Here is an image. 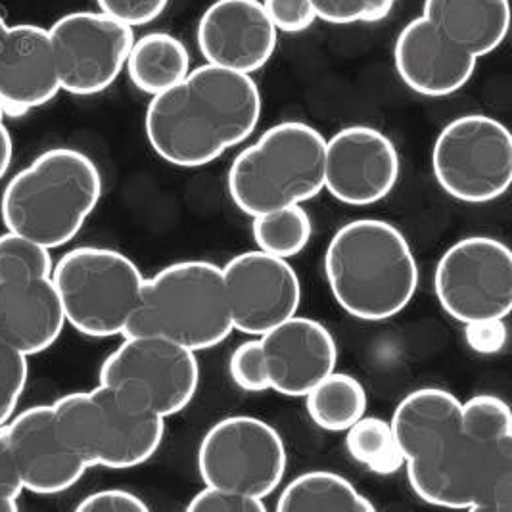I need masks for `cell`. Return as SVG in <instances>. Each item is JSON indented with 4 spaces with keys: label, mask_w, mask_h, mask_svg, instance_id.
<instances>
[{
    "label": "cell",
    "mask_w": 512,
    "mask_h": 512,
    "mask_svg": "<svg viewBox=\"0 0 512 512\" xmlns=\"http://www.w3.org/2000/svg\"><path fill=\"white\" fill-rule=\"evenodd\" d=\"M221 269L236 332L257 338L300 313L302 280L288 259L256 248Z\"/></svg>",
    "instance_id": "cell-14"
},
{
    "label": "cell",
    "mask_w": 512,
    "mask_h": 512,
    "mask_svg": "<svg viewBox=\"0 0 512 512\" xmlns=\"http://www.w3.org/2000/svg\"><path fill=\"white\" fill-rule=\"evenodd\" d=\"M20 509L18 501L12 499H0V512H16Z\"/></svg>",
    "instance_id": "cell-42"
},
{
    "label": "cell",
    "mask_w": 512,
    "mask_h": 512,
    "mask_svg": "<svg viewBox=\"0 0 512 512\" xmlns=\"http://www.w3.org/2000/svg\"><path fill=\"white\" fill-rule=\"evenodd\" d=\"M261 112L263 98L252 75L204 64L150 98L144 133L163 162L200 169L250 139Z\"/></svg>",
    "instance_id": "cell-1"
},
{
    "label": "cell",
    "mask_w": 512,
    "mask_h": 512,
    "mask_svg": "<svg viewBox=\"0 0 512 512\" xmlns=\"http://www.w3.org/2000/svg\"><path fill=\"white\" fill-rule=\"evenodd\" d=\"M434 294L457 323L507 321L512 307L511 248L493 236L453 242L436 263Z\"/></svg>",
    "instance_id": "cell-12"
},
{
    "label": "cell",
    "mask_w": 512,
    "mask_h": 512,
    "mask_svg": "<svg viewBox=\"0 0 512 512\" xmlns=\"http://www.w3.org/2000/svg\"><path fill=\"white\" fill-rule=\"evenodd\" d=\"M14 158V140L12 133L4 123V117H0V181L6 177Z\"/></svg>",
    "instance_id": "cell-40"
},
{
    "label": "cell",
    "mask_w": 512,
    "mask_h": 512,
    "mask_svg": "<svg viewBox=\"0 0 512 512\" xmlns=\"http://www.w3.org/2000/svg\"><path fill=\"white\" fill-rule=\"evenodd\" d=\"M52 284L66 323L93 340L123 338L140 302L146 277L123 252L77 246L54 263Z\"/></svg>",
    "instance_id": "cell-7"
},
{
    "label": "cell",
    "mask_w": 512,
    "mask_h": 512,
    "mask_svg": "<svg viewBox=\"0 0 512 512\" xmlns=\"http://www.w3.org/2000/svg\"><path fill=\"white\" fill-rule=\"evenodd\" d=\"M303 399L311 422L330 434L346 432L351 424L367 415L369 407L363 382L338 371L328 374Z\"/></svg>",
    "instance_id": "cell-26"
},
{
    "label": "cell",
    "mask_w": 512,
    "mask_h": 512,
    "mask_svg": "<svg viewBox=\"0 0 512 512\" xmlns=\"http://www.w3.org/2000/svg\"><path fill=\"white\" fill-rule=\"evenodd\" d=\"M233 332L223 269L206 259H181L144 280L123 336H158L200 353Z\"/></svg>",
    "instance_id": "cell-6"
},
{
    "label": "cell",
    "mask_w": 512,
    "mask_h": 512,
    "mask_svg": "<svg viewBox=\"0 0 512 512\" xmlns=\"http://www.w3.org/2000/svg\"><path fill=\"white\" fill-rule=\"evenodd\" d=\"M29 380V363L20 351L0 342V428L18 411Z\"/></svg>",
    "instance_id": "cell-31"
},
{
    "label": "cell",
    "mask_w": 512,
    "mask_h": 512,
    "mask_svg": "<svg viewBox=\"0 0 512 512\" xmlns=\"http://www.w3.org/2000/svg\"><path fill=\"white\" fill-rule=\"evenodd\" d=\"M394 66L401 83L426 98H445L470 83L478 58L451 43L422 14L405 25L394 43Z\"/></svg>",
    "instance_id": "cell-20"
},
{
    "label": "cell",
    "mask_w": 512,
    "mask_h": 512,
    "mask_svg": "<svg viewBox=\"0 0 512 512\" xmlns=\"http://www.w3.org/2000/svg\"><path fill=\"white\" fill-rule=\"evenodd\" d=\"M8 29H10V25L6 24V20H4V18H2V14H0V56H2V52H4L6 37H8Z\"/></svg>",
    "instance_id": "cell-41"
},
{
    "label": "cell",
    "mask_w": 512,
    "mask_h": 512,
    "mask_svg": "<svg viewBox=\"0 0 512 512\" xmlns=\"http://www.w3.org/2000/svg\"><path fill=\"white\" fill-rule=\"evenodd\" d=\"M392 445H396L392 424L380 417L365 415L346 430V449L359 465H371Z\"/></svg>",
    "instance_id": "cell-29"
},
{
    "label": "cell",
    "mask_w": 512,
    "mask_h": 512,
    "mask_svg": "<svg viewBox=\"0 0 512 512\" xmlns=\"http://www.w3.org/2000/svg\"><path fill=\"white\" fill-rule=\"evenodd\" d=\"M279 512H374L373 501L338 472L309 470L290 480L277 499Z\"/></svg>",
    "instance_id": "cell-25"
},
{
    "label": "cell",
    "mask_w": 512,
    "mask_h": 512,
    "mask_svg": "<svg viewBox=\"0 0 512 512\" xmlns=\"http://www.w3.org/2000/svg\"><path fill=\"white\" fill-rule=\"evenodd\" d=\"M62 93L48 29L10 25L0 56V108L4 117L39 110Z\"/></svg>",
    "instance_id": "cell-21"
},
{
    "label": "cell",
    "mask_w": 512,
    "mask_h": 512,
    "mask_svg": "<svg viewBox=\"0 0 512 512\" xmlns=\"http://www.w3.org/2000/svg\"><path fill=\"white\" fill-rule=\"evenodd\" d=\"M271 24L284 35H298L317 22L309 0H261Z\"/></svg>",
    "instance_id": "cell-34"
},
{
    "label": "cell",
    "mask_w": 512,
    "mask_h": 512,
    "mask_svg": "<svg viewBox=\"0 0 512 512\" xmlns=\"http://www.w3.org/2000/svg\"><path fill=\"white\" fill-rule=\"evenodd\" d=\"M403 466H405V459L396 443L386 453H382L378 459H374L367 468L376 476H394Z\"/></svg>",
    "instance_id": "cell-39"
},
{
    "label": "cell",
    "mask_w": 512,
    "mask_h": 512,
    "mask_svg": "<svg viewBox=\"0 0 512 512\" xmlns=\"http://www.w3.org/2000/svg\"><path fill=\"white\" fill-rule=\"evenodd\" d=\"M463 426L472 447L474 503L470 512L512 511V413L493 394L461 401Z\"/></svg>",
    "instance_id": "cell-16"
},
{
    "label": "cell",
    "mask_w": 512,
    "mask_h": 512,
    "mask_svg": "<svg viewBox=\"0 0 512 512\" xmlns=\"http://www.w3.org/2000/svg\"><path fill=\"white\" fill-rule=\"evenodd\" d=\"M311 236L313 221L303 206H288L252 219V238L257 250L271 256H300L309 246Z\"/></svg>",
    "instance_id": "cell-27"
},
{
    "label": "cell",
    "mask_w": 512,
    "mask_h": 512,
    "mask_svg": "<svg viewBox=\"0 0 512 512\" xmlns=\"http://www.w3.org/2000/svg\"><path fill=\"white\" fill-rule=\"evenodd\" d=\"M399 175L394 140L373 125H348L326 139L325 190L344 206L369 208L386 200Z\"/></svg>",
    "instance_id": "cell-15"
},
{
    "label": "cell",
    "mask_w": 512,
    "mask_h": 512,
    "mask_svg": "<svg viewBox=\"0 0 512 512\" xmlns=\"http://www.w3.org/2000/svg\"><path fill=\"white\" fill-rule=\"evenodd\" d=\"M102 173L77 148L45 150L2 190L0 221L48 250L71 244L102 198Z\"/></svg>",
    "instance_id": "cell-4"
},
{
    "label": "cell",
    "mask_w": 512,
    "mask_h": 512,
    "mask_svg": "<svg viewBox=\"0 0 512 512\" xmlns=\"http://www.w3.org/2000/svg\"><path fill=\"white\" fill-rule=\"evenodd\" d=\"M77 512H148L150 507L137 493L129 489H98L83 497L77 505Z\"/></svg>",
    "instance_id": "cell-36"
},
{
    "label": "cell",
    "mask_w": 512,
    "mask_h": 512,
    "mask_svg": "<svg viewBox=\"0 0 512 512\" xmlns=\"http://www.w3.org/2000/svg\"><path fill=\"white\" fill-rule=\"evenodd\" d=\"M390 424L409 486L420 501L449 511H472V447L461 399L449 390L424 386L401 397Z\"/></svg>",
    "instance_id": "cell-3"
},
{
    "label": "cell",
    "mask_w": 512,
    "mask_h": 512,
    "mask_svg": "<svg viewBox=\"0 0 512 512\" xmlns=\"http://www.w3.org/2000/svg\"><path fill=\"white\" fill-rule=\"evenodd\" d=\"M62 440L89 465L131 470L162 447L165 419L125 405L106 386L71 392L52 403Z\"/></svg>",
    "instance_id": "cell-8"
},
{
    "label": "cell",
    "mask_w": 512,
    "mask_h": 512,
    "mask_svg": "<svg viewBox=\"0 0 512 512\" xmlns=\"http://www.w3.org/2000/svg\"><path fill=\"white\" fill-rule=\"evenodd\" d=\"M188 512H265L267 505L263 499L250 497L229 489H200L187 505Z\"/></svg>",
    "instance_id": "cell-33"
},
{
    "label": "cell",
    "mask_w": 512,
    "mask_h": 512,
    "mask_svg": "<svg viewBox=\"0 0 512 512\" xmlns=\"http://www.w3.org/2000/svg\"><path fill=\"white\" fill-rule=\"evenodd\" d=\"M98 12L129 27L156 22L169 6V0H96Z\"/></svg>",
    "instance_id": "cell-35"
},
{
    "label": "cell",
    "mask_w": 512,
    "mask_h": 512,
    "mask_svg": "<svg viewBox=\"0 0 512 512\" xmlns=\"http://www.w3.org/2000/svg\"><path fill=\"white\" fill-rule=\"evenodd\" d=\"M229 374L234 386L244 392L261 394L269 390L257 338H250L234 348L229 357Z\"/></svg>",
    "instance_id": "cell-32"
},
{
    "label": "cell",
    "mask_w": 512,
    "mask_h": 512,
    "mask_svg": "<svg viewBox=\"0 0 512 512\" xmlns=\"http://www.w3.org/2000/svg\"><path fill=\"white\" fill-rule=\"evenodd\" d=\"M317 20L326 24H376L386 20L396 0H309Z\"/></svg>",
    "instance_id": "cell-30"
},
{
    "label": "cell",
    "mask_w": 512,
    "mask_h": 512,
    "mask_svg": "<svg viewBox=\"0 0 512 512\" xmlns=\"http://www.w3.org/2000/svg\"><path fill=\"white\" fill-rule=\"evenodd\" d=\"M190 70L187 45L167 31H152L135 39L125 64L133 87L150 98L183 81Z\"/></svg>",
    "instance_id": "cell-24"
},
{
    "label": "cell",
    "mask_w": 512,
    "mask_h": 512,
    "mask_svg": "<svg viewBox=\"0 0 512 512\" xmlns=\"http://www.w3.org/2000/svg\"><path fill=\"white\" fill-rule=\"evenodd\" d=\"M422 16L474 58L503 45L511 27L509 0H424Z\"/></svg>",
    "instance_id": "cell-23"
},
{
    "label": "cell",
    "mask_w": 512,
    "mask_h": 512,
    "mask_svg": "<svg viewBox=\"0 0 512 512\" xmlns=\"http://www.w3.org/2000/svg\"><path fill=\"white\" fill-rule=\"evenodd\" d=\"M432 173L443 192L470 206L491 204L512 183V135L486 114L451 119L432 146Z\"/></svg>",
    "instance_id": "cell-10"
},
{
    "label": "cell",
    "mask_w": 512,
    "mask_h": 512,
    "mask_svg": "<svg viewBox=\"0 0 512 512\" xmlns=\"http://www.w3.org/2000/svg\"><path fill=\"white\" fill-rule=\"evenodd\" d=\"M465 326L466 346L480 355H497L505 350L509 330L505 321H478Z\"/></svg>",
    "instance_id": "cell-37"
},
{
    "label": "cell",
    "mask_w": 512,
    "mask_h": 512,
    "mask_svg": "<svg viewBox=\"0 0 512 512\" xmlns=\"http://www.w3.org/2000/svg\"><path fill=\"white\" fill-rule=\"evenodd\" d=\"M22 493H24L22 478L18 474L16 461L12 457L6 434L0 428V499L18 501Z\"/></svg>",
    "instance_id": "cell-38"
},
{
    "label": "cell",
    "mask_w": 512,
    "mask_h": 512,
    "mask_svg": "<svg viewBox=\"0 0 512 512\" xmlns=\"http://www.w3.org/2000/svg\"><path fill=\"white\" fill-rule=\"evenodd\" d=\"M22 478L24 491L60 495L75 488L89 465L62 440L52 405H33L2 428Z\"/></svg>",
    "instance_id": "cell-19"
},
{
    "label": "cell",
    "mask_w": 512,
    "mask_h": 512,
    "mask_svg": "<svg viewBox=\"0 0 512 512\" xmlns=\"http://www.w3.org/2000/svg\"><path fill=\"white\" fill-rule=\"evenodd\" d=\"M98 384L137 411L171 419L198 394V353L158 336H123L100 365Z\"/></svg>",
    "instance_id": "cell-9"
},
{
    "label": "cell",
    "mask_w": 512,
    "mask_h": 512,
    "mask_svg": "<svg viewBox=\"0 0 512 512\" xmlns=\"http://www.w3.org/2000/svg\"><path fill=\"white\" fill-rule=\"evenodd\" d=\"M196 466L204 486L265 501L282 486L288 451L279 430L267 420L231 415L208 428L198 445Z\"/></svg>",
    "instance_id": "cell-11"
},
{
    "label": "cell",
    "mask_w": 512,
    "mask_h": 512,
    "mask_svg": "<svg viewBox=\"0 0 512 512\" xmlns=\"http://www.w3.org/2000/svg\"><path fill=\"white\" fill-rule=\"evenodd\" d=\"M196 43L206 64L254 75L271 62L279 31L261 0H213L200 16Z\"/></svg>",
    "instance_id": "cell-17"
},
{
    "label": "cell",
    "mask_w": 512,
    "mask_h": 512,
    "mask_svg": "<svg viewBox=\"0 0 512 512\" xmlns=\"http://www.w3.org/2000/svg\"><path fill=\"white\" fill-rule=\"evenodd\" d=\"M52 279L0 282V342L27 359L50 350L66 328Z\"/></svg>",
    "instance_id": "cell-22"
},
{
    "label": "cell",
    "mask_w": 512,
    "mask_h": 512,
    "mask_svg": "<svg viewBox=\"0 0 512 512\" xmlns=\"http://www.w3.org/2000/svg\"><path fill=\"white\" fill-rule=\"evenodd\" d=\"M269 390L280 396L305 397L336 371L338 346L323 323L296 315L257 336Z\"/></svg>",
    "instance_id": "cell-18"
},
{
    "label": "cell",
    "mask_w": 512,
    "mask_h": 512,
    "mask_svg": "<svg viewBox=\"0 0 512 512\" xmlns=\"http://www.w3.org/2000/svg\"><path fill=\"white\" fill-rule=\"evenodd\" d=\"M54 259L50 250L22 234H0V282L50 279Z\"/></svg>",
    "instance_id": "cell-28"
},
{
    "label": "cell",
    "mask_w": 512,
    "mask_h": 512,
    "mask_svg": "<svg viewBox=\"0 0 512 512\" xmlns=\"http://www.w3.org/2000/svg\"><path fill=\"white\" fill-rule=\"evenodd\" d=\"M326 137L305 121H280L236 154L227 173L234 208L254 219L303 206L325 190Z\"/></svg>",
    "instance_id": "cell-5"
},
{
    "label": "cell",
    "mask_w": 512,
    "mask_h": 512,
    "mask_svg": "<svg viewBox=\"0 0 512 512\" xmlns=\"http://www.w3.org/2000/svg\"><path fill=\"white\" fill-rule=\"evenodd\" d=\"M323 269L334 302L363 323L401 315L419 290L415 252L401 229L384 219L342 225L326 246Z\"/></svg>",
    "instance_id": "cell-2"
},
{
    "label": "cell",
    "mask_w": 512,
    "mask_h": 512,
    "mask_svg": "<svg viewBox=\"0 0 512 512\" xmlns=\"http://www.w3.org/2000/svg\"><path fill=\"white\" fill-rule=\"evenodd\" d=\"M60 87L73 96L108 91L125 70L135 31L102 12H70L48 29Z\"/></svg>",
    "instance_id": "cell-13"
}]
</instances>
